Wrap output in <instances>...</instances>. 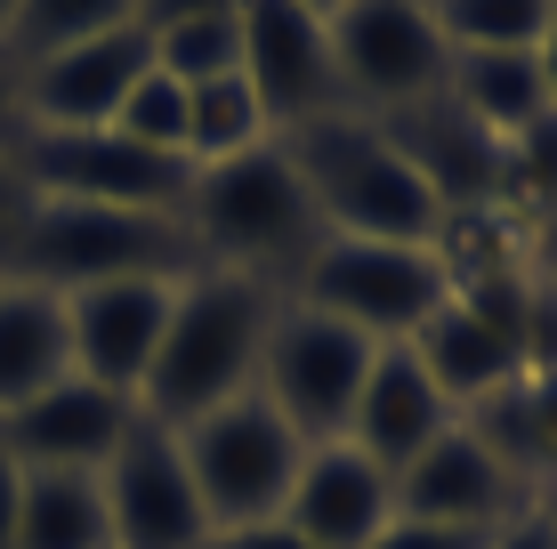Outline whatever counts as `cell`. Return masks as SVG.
<instances>
[{
	"label": "cell",
	"mask_w": 557,
	"mask_h": 549,
	"mask_svg": "<svg viewBox=\"0 0 557 549\" xmlns=\"http://www.w3.org/2000/svg\"><path fill=\"white\" fill-rule=\"evenodd\" d=\"M275 308H283V283L235 275V267H195L178 283V299H170L138 412L162 428H186L202 412L235 404L243 388H259V348H267Z\"/></svg>",
	"instance_id": "cell-1"
},
{
	"label": "cell",
	"mask_w": 557,
	"mask_h": 549,
	"mask_svg": "<svg viewBox=\"0 0 557 549\" xmlns=\"http://www.w3.org/2000/svg\"><path fill=\"white\" fill-rule=\"evenodd\" d=\"M195 267L202 251L178 211H113V202H65V195H33L0 242V275L41 283L57 299L89 291V283H129V275L186 283Z\"/></svg>",
	"instance_id": "cell-2"
},
{
	"label": "cell",
	"mask_w": 557,
	"mask_h": 549,
	"mask_svg": "<svg viewBox=\"0 0 557 549\" xmlns=\"http://www.w3.org/2000/svg\"><path fill=\"white\" fill-rule=\"evenodd\" d=\"M283 154H292L307 202H315L323 235H363V242H436L445 202L429 195V178L396 154V138L372 113H323V122L283 129Z\"/></svg>",
	"instance_id": "cell-3"
},
{
	"label": "cell",
	"mask_w": 557,
	"mask_h": 549,
	"mask_svg": "<svg viewBox=\"0 0 557 549\" xmlns=\"http://www.w3.org/2000/svg\"><path fill=\"white\" fill-rule=\"evenodd\" d=\"M178 219L195 235L202 267H235V275H267V283H292L299 259L323 242V219H315V202H307L299 170L275 138L235 154V162L195 170Z\"/></svg>",
	"instance_id": "cell-4"
},
{
	"label": "cell",
	"mask_w": 557,
	"mask_h": 549,
	"mask_svg": "<svg viewBox=\"0 0 557 549\" xmlns=\"http://www.w3.org/2000/svg\"><path fill=\"white\" fill-rule=\"evenodd\" d=\"M283 299L332 315L363 339H412L436 308L453 299V275L436 259V242H363V235H323L299 259V275L283 283Z\"/></svg>",
	"instance_id": "cell-5"
},
{
	"label": "cell",
	"mask_w": 557,
	"mask_h": 549,
	"mask_svg": "<svg viewBox=\"0 0 557 549\" xmlns=\"http://www.w3.org/2000/svg\"><path fill=\"white\" fill-rule=\"evenodd\" d=\"M178 452L195 469V494L210 509V534L226 525H259V517H283L292 501V477L307 461V437L267 404L259 388H243L235 404L202 412V421L178 428Z\"/></svg>",
	"instance_id": "cell-6"
},
{
	"label": "cell",
	"mask_w": 557,
	"mask_h": 549,
	"mask_svg": "<svg viewBox=\"0 0 557 549\" xmlns=\"http://www.w3.org/2000/svg\"><path fill=\"white\" fill-rule=\"evenodd\" d=\"M372 355H380V339L283 299L275 324H267V348H259V396L307 445H332V437H348V412H356V388L372 372Z\"/></svg>",
	"instance_id": "cell-7"
},
{
	"label": "cell",
	"mask_w": 557,
	"mask_h": 549,
	"mask_svg": "<svg viewBox=\"0 0 557 549\" xmlns=\"http://www.w3.org/2000/svg\"><path fill=\"white\" fill-rule=\"evenodd\" d=\"M9 162L25 170L33 195L113 202V211H186V186H195L186 154H153L122 129H25Z\"/></svg>",
	"instance_id": "cell-8"
},
{
	"label": "cell",
	"mask_w": 557,
	"mask_h": 549,
	"mask_svg": "<svg viewBox=\"0 0 557 549\" xmlns=\"http://www.w3.org/2000/svg\"><path fill=\"white\" fill-rule=\"evenodd\" d=\"M323 33H332L356 113H405L420 98H445L453 49L436 33L429 0H348L339 16H323Z\"/></svg>",
	"instance_id": "cell-9"
},
{
	"label": "cell",
	"mask_w": 557,
	"mask_h": 549,
	"mask_svg": "<svg viewBox=\"0 0 557 549\" xmlns=\"http://www.w3.org/2000/svg\"><path fill=\"white\" fill-rule=\"evenodd\" d=\"M98 485H106L113 549H210V509L178 452V428L138 412L129 437L113 445V461L98 469Z\"/></svg>",
	"instance_id": "cell-10"
},
{
	"label": "cell",
	"mask_w": 557,
	"mask_h": 549,
	"mask_svg": "<svg viewBox=\"0 0 557 549\" xmlns=\"http://www.w3.org/2000/svg\"><path fill=\"white\" fill-rule=\"evenodd\" d=\"M243 82L259 89L275 138L299 129V122H323V113H348V82H339L332 33L299 0H243Z\"/></svg>",
	"instance_id": "cell-11"
},
{
	"label": "cell",
	"mask_w": 557,
	"mask_h": 549,
	"mask_svg": "<svg viewBox=\"0 0 557 549\" xmlns=\"http://www.w3.org/2000/svg\"><path fill=\"white\" fill-rule=\"evenodd\" d=\"M153 73V33L129 16L113 33H89V41L33 57L25 65V129H113L122 98Z\"/></svg>",
	"instance_id": "cell-12"
},
{
	"label": "cell",
	"mask_w": 557,
	"mask_h": 549,
	"mask_svg": "<svg viewBox=\"0 0 557 549\" xmlns=\"http://www.w3.org/2000/svg\"><path fill=\"white\" fill-rule=\"evenodd\" d=\"M170 299L178 283L162 275H129V283H89V291H65V332H73V372L98 380L113 396H138L153 372V348H162Z\"/></svg>",
	"instance_id": "cell-13"
},
{
	"label": "cell",
	"mask_w": 557,
	"mask_h": 549,
	"mask_svg": "<svg viewBox=\"0 0 557 549\" xmlns=\"http://www.w3.org/2000/svg\"><path fill=\"white\" fill-rule=\"evenodd\" d=\"M129 421H138V396H113L82 372H65L33 404L0 412V445L16 452V469H106L113 445L129 437Z\"/></svg>",
	"instance_id": "cell-14"
},
{
	"label": "cell",
	"mask_w": 557,
	"mask_h": 549,
	"mask_svg": "<svg viewBox=\"0 0 557 549\" xmlns=\"http://www.w3.org/2000/svg\"><path fill=\"white\" fill-rule=\"evenodd\" d=\"M517 509H533V494L476 445L469 421H453L436 445H420L396 469V517H436V525H509Z\"/></svg>",
	"instance_id": "cell-15"
},
{
	"label": "cell",
	"mask_w": 557,
	"mask_h": 549,
	"mask_svg": "<svg viewBox=\"0 0 557 549\" xmlns=\"http://www.w3.org/2000/svg\"><path fill=\"white\" fill-rule=\"evenodd\" d=\"M372 122L396 138V154L429 178L445 211H502V138L469 122L453 98H420L405 113H372Z\"/></svg>",
	"instance_id": "cell-16"
},
{
	"label": "cell",
	"mask_w": 557,
	"mask_h": 549,
	"mask_svg": "<svg viewBox=\"0 0 557 549\" xmlns=\"http://www.w3.org/2000/svg\"><path fill=\"white\" fill-rule=\"evenodd\" d=\"M283 517H292L315 549H363L380 525L396 517V477L372 461V452H356L348 437L307 445V461H299V477H292V501H283Z\"/></svg>",
	"instance_id": "cell-17"
},
{
	"label": "cell",
	"mask_w": 557,
	"mask_h": 549,
	"mask_svg": "<svg viewBox=\"0 0 557 549\" xmlns=\"http://www.w3.org/2000/svg\"><path fill=\"white\" fill-rule=\"evenodd\" d=\"M460 421V412L436 396V380L420 372V355L405 348V339H388V348L372 355V372H363V388H356V412H348V445L356 452H372L380 469H405L420 445H436L445 428Z\"/></svg>",
	"instance_id": "cell-18"
},
{
	"label": "cell",
	"mask_w": 557,
	"mask_h": 549,
	"mask_svg": "<svg viewBox=\"0 0 557 549\" xmlns=\"http://www.w3.org/2000/svg\"><path fill=\"white\" fill-rule=\"evenodd\" d=\"M405 348L420 355V372L436 380V396H445L453 412H469V404H485V396H502L517 372H525V355H517V339L493 324V315H476L469 299H445V308L420 324Z\"/></svg>",
	"instance_id": "cell-19"
},
{
	"label": "cell",
	"mask_w": 557,
	"mask_h": 549,
	"mask_svg": "<svg viewBox=\"0 0 557 549\" xmlns=\"http://www.w3.org/2000/svg\"><path fill=\"white\" fill-rule=\"evenodd\" d=\"M65 372H73L65 299L41 291V283H0V412L33 404Z\"/></svg>",
	"instance_id": "cell-20"
},
{
	"label": "cell",
	"mask_w": 557,
	"mask_h": 549,
	"mask_svg": "<svg viewBox=\"0 0 557 549\" xmlns=\"http://www.w3.org/2000/svg\"><path fill=\"white\" fill-rule=\"evenodd\" d=\"M16 549H113L98 469H25L16 494Z\"/></svg>",
	"instance_id": "cell-21"
},
{
	"label": "cell",
	"mask_w": 557,
	"mask_h": 549,
	"mask_svg": "<svg viewBox=\"0 0 557 549\" xmlns=\"http://www.w3.org/2000/svg\"><path fill=\"white\" fill-rule=\"evenodd\" d=\"M445 98L469 113V122H485L502 146H509L525 122H542V113H549V89H542L533 49H476V57H453Z\"/></svg>",
	"instance_id": "cell-22"
},
{
	"label": "cell",
	"mask_w": 557,
	"mask_h": 549,
	"mask_svg": "<svg viewBox=\"0 0 557 549\" xmlns=\"http://www.w3.org/2000/svg\"><path fill=\"white\" fill-rule=\"evenodd\" d=\"M275 138V122H267L259 89L243 82V73H219V82H195L186 89V162L210 170V162H235L251 154V146Z\"/></svg>",
	"instance_id": "cell-23"
},
{
	"label": "cell",
	"mask_w": 557,
	"mask_h": 549,
	"mask_svg": "<svg viewBox=\"0 0 557 549\" xmlns=\"http://www.w3.org/2000/svg\"><path fill=\"white\" fill-rule=\"evenodd\" d=\"M549 9H557V0H429V16H436V33H445L453 57H476V49H542Z\"/></svg>",
	"instance_id": "cell-24"
},
{
	"label": "cell",
	"mask_w": 557,
	"mask_h": 549,
	"mask_svg": "<svg viewBox=\"0 0 557 549\" xmlns=\"http://www.w3.org/2000/svg\"><path fill=\"white\" fill-rule=\"evenodd\" d=\"M138 16V0H16V16H9V41L16 57H57V49H73V41H89V33H113V25H129Z\"/></svg>",
	"instance_id": "cell-25"
},
{
	"label": "cell",
	"mask_w": 557,
	"mask_h": 549,
	"mask_svg": "<svg viewBox=\"0 0 557 549\" xmlns=\"http://www.w3.org/2000/svg\"><path fill=\"white\" fill-rule=\"evenodd\" d=\"M153 65L170 73V82H219V73H243V9L226 16H186V25L153 33Z\"/></svg>",
	"instance_id": "cell-26"
},
{
	"label": "cell",
	"mask_w": 557,
	"mask_h": 549,
	"mask_svg": "<svg viewBox=\"0 0 557 549\" xmlns=\"http://www.w3.org/2000/svg\"><path fill=\"white\" fill-rule=\"evenodd\" d=\"M113 129H122V138H138V146H153V154H186V82H170V73L153 65L146 82L122 98Z\"/></svg>",
	"instance_id": "cell-27"
},
{
	"label": "cell",
	"mask_w": 557,
	"mask_h": 549,
	"mask_svg": "<svg viewBox=\"0 0 557 549\" xmlns=\"http://www.w3.org/2000/svg\"><path fill=\"white\" fill-rule=\"evenodd\" d=\"M517 355L525 372H557V291L525 267V308H517Z\"/></svg>",
	"instance_id": "cell-28"
},
{
	"label": "cell",
	"mask_w": 557,
	"mask_h": 549,
	"mask_svg": "<svg viewBox=\"0 0 557 549\" xmlns=\"http://www.w3.org/2000/svg\"><path fill=\"white\" fill-rule=\"evenodd\" d=\"M502 525H436V517H388L363 549H485Z\"/></svg>",
	"instance_id": "cell-29"
},
{
	"label": "cell",
	"mask_w": 557,
	"mask_h": 549,
	"mask_svg": "<svg viewBox=\"0 0 557 549\" xmlns=\"http://www.w3.org/2000/svg\"><path fill=\"white\" fill-rule=\"evenodd\" d=\"M25 138V57L0 41V154Z\"/></svg>",
	"instance_id": "cell-30"
},
{
	"label": "cell",
	"mask_w": 557,
	"mask_h": 549,
	"mask_svg": "<svg viewBox=\"0 0 557 549\" xmlns=\"http://www.w3.org/2000/svg\"><path fill=\"white\" fill-rule=\"evenodd\" d=\"M210 549H315V541H307L292 517H259V525H226V534H210Z\"/></svg>",
	"instance_id": "cell-31"
},
{
	"label": "cell",
	"mask_w": 557,
	"mask_h": 549,
	"mask_svg": "<svg viewBox=\"0 0 557 549\" xmlns=\"http://www.w3.org/2000/svg\"><path fill=\"white\" fill-rule=\"evenodd\" d=\"M226 9H243V0H138V25L170 33V25H186V16H226Z\"/></svg>",
	"instance_id": "cell-32"
},
{
	"label": "cell",
	"mask_w": 557,
	"mask_h": 549,
	"mask_svg": "<svg viewBox=\"0 0 557 549\" xmlns=\"http://www.w3.org/2000/svg\"><path fill=\"white\" fill-rule=\"evenodd\" d=\"M485 549H557V534L542 525V509H517V517L502 525V534H493Z\"/></svg>",
	"instance_id": "cell-33"
},
{
	"label": "cell",
	"mask_w": 557,
	"mask_h": 549,
	"mask_svg": "<svg viewBox=\"0 0 557 549\" xmlns=\"http://www.w3.org/2000/svg\"><path fill=\"white\" fill-rule=\"evenodd\" d=\"M525 267H533V275H542L549 291H557V211L525 226Z\"/></svg>",
	"instance_id": "cell-34"
},
{
	"label": "cell",
	"mask_w": 557,
	"mask_h": 549,
	"mask_svg": "<svg viewBox=\"0 0 557 549\" xmlns=\"http://www.w3.org/2000/svg\"><path fill=\"white\" fill-rule=\"evenodd\" d=\"M16 494H25V469H16V452L0 445V549H16Z\"/></svg>",
	"instance_id": "cell-35"
},
{
	"label": "cell",
	"mask_w": 557,
	"mask_h": 549,
	"mask_svg": "<svg viewBox=\"0 0 557 549\" xmlns=\"http://www.w3.org/2000/svg\"><path fill=\"white\" fill-rule=\"evenodd\" d=\"M25 202H33L25 170H16L9 154H0V242H9V226H16V219H25Z\"/></svg>",
	"instance_id": "cell-36"
},
{
	"label": "cell",
	"mask_w": 557,
	"mask_h": 549,
	"mask_svg": "<svg viewBox=\"0 0 557 549\" xmlns=\"http://www.w3.org/2000/svg\"><path fill=\"white\" fill-rule=\"evenodd\" d=\"M533 65H542V89L557 105V9H549V33H542V49H533Z\"/></svg>",
	"instance_id": "cell-37"
},
{
	"label": "cell",
	"mask_w": 557,
	"mask_h": 549,
	"mask_svg": "<svg viewBox=\"0 0 557 549\" xmlns=\"http://www.w3.org/2000/svg\"><path fill=\"white\" fill-rule=\"evenodd\" d=\"M533 509H542V525H549V534H557V477L542 485V494H533Z\"/></svg>",
	"instance_id": "cell-38"
},
{
	"label": "cell",
	"mask_w": 557,
	"mask_h": 549,
	"mask_svg": "<svg viewBox=\"0 0 557 549\" xmlns=\"http://www.w3.org/2000/svg\"><path fill=\"white\" fill-rule=\"evenodd\" d=\"M299 9H307V16H339L348 0H299Z\"/></svg>",
	"instance_id": "cell-39"
},
{
	"label": "cell",
	"mask_w": 557,
	"mask_h": 549,
	"mask_svg": "<svg viewBox=\"0 0 557 549\" xmlns=\"http://www.w3.org/2000/svg\"><path fill=\"white\" fill-rule=\"evenodd\" d=\"M9 16H16V0H0V33H9Z\"/></svg>",
	"instance_id": "cell-40"
},
{
	"label": "cell",
	"mask_w": 557,
	"mask_h": 549,
	"mask_svg": "<svg viewBox=\"0 0 557 549\" xmlns=\"http://www.w3.org/2000/svg\"><path fill=\"white\" fill-rule=\"evenodd\" d=\"M0 283H9V275H0Z\"/></svg>",
	"instance_id": "cell-41"
}]
</instances>
